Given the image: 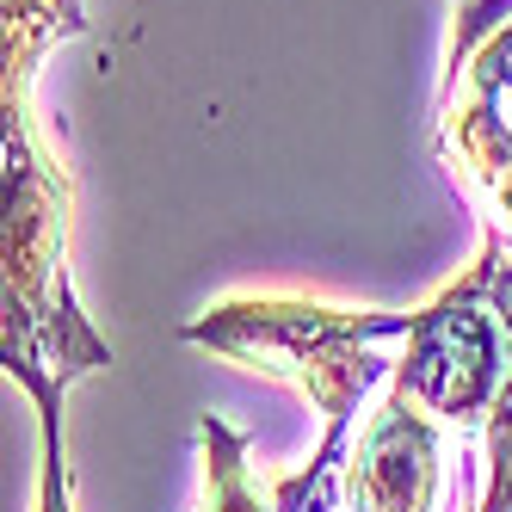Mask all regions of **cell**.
Returning <instances> with one entry per match:
<instances>
[{"label":"cell","mask_w":512,"mask_h":512,"mask_svg":"<svg viewBox=\"0 0 512 512\" xmlns=\"http://www.w3.org/2000/svg\"><path fill=\"white\" fill-rule=\"evenodd\" d=\"M408 327L414 315H395V309H327L309 297H235V303L204 309L179 334L235 364H253L266 377L297 383L327 426H352L358 401L383 377H395V364L383 358V340H408Z\"/></svg>","instance_id":"6da1fadb"},{"label":"cell","mask_w":512,"mask_h":512,"mask_svg":"<svg viewBox=\"0 0 512 512\" xmlns=\"http://www.w3.org/2000/svg\"><path fill=\"white\" fill-rule=\"evenodd\" d=\"M438 161L512 247V0H457L451 75L438 93Z\"/></svg>","instance_id":"7a4b0ae2"},{"label":"cell","mask_w":512,"mask_h":512,"mask_svg":"<svg viewBox=\"0 0 512 512\" xmlns=\"http://www.w3.org/2000/svg\"><path fill=\"white\" fill-rule=\"evenodd\" d=\"M500 235H482V253L475 266L445 284L426 309H414V327H408V352L395 358V389L414 395L420 408L438 420V426H488L494 414V395L512 371V340L494 315V266H500Z\"/></svg>","instance_id":"3957f363"},{"label":"cell","mask_w":512,"mask_h":512,"mask_svg":"<svg viewBox=\"0 0 512 512\" xmlns=\"http://www.w3.org/2000/svg\"><path fill=\"white\" fill-rule=\"evenodd\" d=\"M352 512H432L438 500V420L389 383L340 482Z\"/></svg>","instance_id":"277c9868"},{"label":"cell","mask_w":512,"mask_h":512,"mask_svg":"<svg viewBox=\"0 0 512 512\" xmlns=\"http://www.w3.org/2000/svg\"><path fill=\"white\" fill-rule=\"evenodd\" d=\"M198 445H204V506H198V512H278V506H272V494L253 488L247 438H241L229 420L204 414Z\"/></svg>","instance_id":"5b68a950"},{"label":"cell","mask_w":512,"mask_h":512,"mask_svg":"<svg viewBox=\"0 0 512 512\" xmlns=\"http://www.w3.org/2000/svg\"><path fill=\"white\" fill-rule=\"evenodd\" d=\"M81 25V0H7V99H25L38 56Z\"/></svg>","instance_id":"8992f818"},{"label":"cell","mask_w":512,"mask_h":512,"mask_svg":"<svg viewBox=\"0 0 512 512\" xmlns=\"http://www.w3.org/2000/svg\"><path fill=\"white\" fill-rule=\"evenodd\" d=\"M346 438H352V426H327V438H321V451L309 457V469H297V475H284V482L272 488V506L278 512H340V457H346Z\"/></svg>","instance_id":"52a82bcc"},{"label":"cell","mask_w":512,"mask_h":512,"mask_svg":"<svg viewBox=\"0 0 512 512\" xmlns=\"http://www.w3.org/2000/svg\"><path fill=\"white\" fill-rule=\"evenodd\" d=\"M482 438H488V482H482V512H512V371H506V383H500V395H494V414H488V426H482Z\"/></svg>","instance_id":"ba28073f"},{"label":"cell","mask_w":512,"mask_h":512,"mask_svg":"<svg viewBox=\"0 0 512 512\" xmlns=\"http://www.w3.org/2000/svg\"><path fill=\"white\" fill-rule=\"evenodd\" d=\"M469 512H482V506H469Z\"/></svg>","instance_id":"9c48e42d"}]
</instances>
